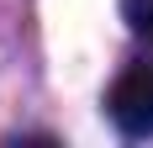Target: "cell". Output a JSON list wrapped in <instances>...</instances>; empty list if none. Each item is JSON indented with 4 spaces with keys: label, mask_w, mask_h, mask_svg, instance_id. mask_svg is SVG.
Segmentation results:
<instances>
[{
    "label": "cell",
    "mask_w": 153,
    "mask_h": 148,
    "mask_svg": "<svg viewBox=\"0 0 153 148\" xmlns=\"http://www.w3.org/2000/svg\"><path fill=\"white\" fill-rule=\"evenodd\" d=\"M106 111H111V122H116L127 138H148L153 132V64L127 69L122 79L111 85Z\"/></svg>",
    "instance_id": "cell-1"
},
{
    "label": "cell",
    "mask_w": 153,
    "mask_h": 148,
    "mask_svg": "<svg viewBox=\"0 0 153 148\" xmlns=\"http://www.w3.org/2000/svg\"><path fill=\"white\" fill-rule=\"evenodd\" d=\"M122 16H127V27L137 32V37L153 43V0H122Z\"/></svg>",
    "instance_id": "cell-2"
}]
</instances>
